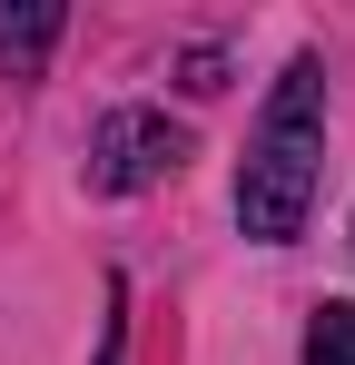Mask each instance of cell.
<instances>
[{"label":"cell","mask_w":355,"mask_h":365,"mask_svg":"<svg viewBox=\"0 0 355 365\" xmlns=\"http://www.w3.org/2000/svg\"><path fill=\"white\" fill-rule=\"evenodd\" d=\"M316 158H326V69L287 60L267 119L247 138V168H237V227L257 247H287L316 207Z\"/></svg>","instance_id":"1"},{"label":"cell","mask_w":355,"mask_h":365,"mask_svg":"<svg viewBox=\"0 0 355 365\" xmlns=\"http://www.w3.org/2000/svg\"><path fill=\"white\" fill-rule=\"evenodd\" d=\"M178 168H187V128H168V109H109L89 138V187H109V197H138Z\"/></svg>","instance_id":"2"},{"label":"cell","mask_w":355,"mask_h":365,"mask_svg":"<svg viewBox=\"0 0 355 365\" xmlns=\"http://www.w3.org/2000/svg\"><path fill=\"white\" fill-rule=\"evenodd\" d=\"M59 40V0H0V69H40Z\"/></svg>","instance_id":"3"},{"label":"cell","mask_w":355,"mask_h":365,"mask_svg":"<svg viewBox=\"0 0 355 365\" xmlns=\"http://www.w3.org/2000/svg\"><path fill=\"white\" fill-rule=\"evenodd\" d=\"M306 365H355V306H316V326H306Z\"/></svg>","instance_id":"4"},{"label":"cell","mask_w":355,"mask_h":365,"mask_svg":"<svg viewBox=\"0 0 355 365\" xmlns=\"http://www.w3.org/2000/svg\"><path fill=\"white\" fill-rule=\"evenodd\" d=\"M178 89H187V99H217V89H227V60H217V50H187V60H178Z\"/></svg>","instance_id":"5"},{"label":"cell","mask_w":355,"mask_h":365,"mask_svg":"<svg viewBox=\"0 0 355 365\" xmlns=\"http://www.w3.org/2000/svg\"><path fill=\"white\" fill-rule=\"evenodd\" d=\"M99 365H128V287H109V326H99Z\"/></svg>","instance_id":"6"}]
</instances>
